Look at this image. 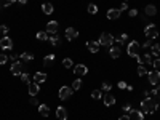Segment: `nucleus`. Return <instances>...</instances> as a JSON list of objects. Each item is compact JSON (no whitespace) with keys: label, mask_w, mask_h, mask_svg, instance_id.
<instances>
[{"label":"nucleus","mask_w":160,"mask_h":120,"mask_svg":"<svg viewBox=\"0 0 160 120\" xmlns=\"http://www.w3.org/2000/svg\"><path fill=\"white\" fill-rule=\"evenodd\" d=\"M123 10H130L128 5H127V2H123L122 5H120V11H123Z\"/></svg>","instance_id":"nucleus-45"},{"label":"nucleus","mask_w":160,"mask_h":120,"mask_svg":"<svg viewBox=\"0 0 160 120\" xmlns=\"http://www.w3.org/2000/svg\"><path fill=\"white\" fill-rule=\"evenodd\" d=\"M152 66L155 67V71H160V58L155 59V61H152Z\"/></svg>","instance_id":"nucleus-41"},{"label":"nucleus","mask_w":160,"mask_h":120,"mask_svg":"<svg viewBox=\"0 0 160 120\" xmlns=\"http://www.w3.org/2000/svg\"><path fill=\"white\" fill-rule=\"evenodd\" d=\"M37 40H42V42H45V40H48V32H42V31H40V32H37Z\"/></svg>","instance_id":"nucleus-28"},{"label":"nucleus","mask_w":160,"mask_h":120,"mask_svg":"<svg viewBox=\"0 0 160 120\" xmlns=\"http://www.w3.org/2000/svg\"><path fill=\"white\" fill-rule=\"evenodd\" d=\"M128 15H130V18H133V16H136V15H138V10L130 8V10H128Z\"/></svg>","instance_id":"nucleus-43"},{"label":"nucleus","mask_w":160,"mask_h":120,"mask_svg":"<svg viewBox=\"0 0 160 120\" xmlns=\"http://www.w3.org/2000/svg\"><path fill=\"white\" fill-rule=\"evenodd\" d=\"M42 10H43L45 15H51V13H53V5H51V3H43Z\"/></svg>","instance_id":"nucleus-25"},{"label":"nucleus","mask_w":160,"mask_h":120,"mask_svg":"<svg viewBox=\"0 0 160 120\" xmlns=\"http://www.w3.org/2000/svg\"><path fill=\"white\" fill-rule=\"evenodd\" d=\"M120 16H122V11H120L118 8H111L109 11H107V19L109 21H115L118 19Z\"/></svg>","instance_id":"nucleus-8"},{"label":"nucleus","mask_w":160,"mask_h":120,"mask_svg":"<svg viewBox=\"0 0 160 120\" xmlns=\"http://www.w3.org/2000/svg\"><path fill=\"white\" fill-rule=\"evenodd\" d=\"M82 80H80V78H75V80H74V82H72V90L74 91H77V90H80V88H82Z\"/></svg>","instance_id":"nucleus-27"},{"label":"nucleus","mask_w":160,"mask_h":120,"mask_svg":"<svg viewBox=\"0 0 160 120\" xmlns=\"http://www.w3.org/2000/svg\"><path fill=\"white\" fill-rule=\"evenodd\" d=\"M0 48L2 50H11L13 48V40L8 35H3V38H0Z\"/></svg>","instance_id":"nucleus-7"},{"label":"nucleus","mask_w":160,"mask_h":120,"mask_svg":"<svg viewBox=\"0 0 160 120\" xmlns=\"http://www.w3.org/2000/svg\"><path fill=\"white\" fill-rule=\"evenodd\" d=\"M8 32V26H0V35H5V34Z\"/></svg>","instance_id":"nucleus-40"},{"label":"nucleus","mask_w":160,"mask_h":120,"mask_svg":"<svg viewBox=\"0 0 160 120\" xmlns=\"http://www.w3.org/2000/svg\"><path fill=\"white\" fill-rule=\"evenodd\" d=\"M10 59H11V61L15 62V61H16V55H11V56H10Z\"/></svg>","instance_id":"nucleus-50"},{"label":"nucleus","mask_w":160,"mask_h":120,"mask_svg":"<svg viewBox=\"0 0 160 120\" xmlns=\"http://www.w3.org/2000/svg\"><path fill=\"white\" fill-rule=\"evenodd\" d=\"M10 71H11V74H13V75H21V74L24 72V67H22V62H21V61H15L13 64H11Z\"/></svg>","instance_id":"nucleus-6"},{"label":"nucleus","mask_w":160,"mask_h":120,"mask_svg":"<svg viewBox=\"0 0 160 120\" xmlns=\"http://www.w3.org/2000/svg\"><path fill=\"white\" fill-rule=\"evenodd\" d=\"M31 104H34V106H37V104H38V101L34 98V96H32V99H31Z\"/></svg>","instance_id":"nucleus-47"},{"label":"nucleus","mask_w":160,"mask_h":120,"mask_svg":"<svg viewBox=\"0 0 160 120\" xmlns=\"http://www.w3.org/2000/svg\"><path fill=\"white\" fill-rule=\"evenodd\" d=\"M43 82H47V74H43V72H35L34 74V83L42 85Z\"/></svg>","instance_id":"nucleus-13"},{"label":"nucleus","mask_w":160,"mask_h":120,"mask_svg":"<svg viewBox=\"0 0 160 120\" xmlns=\"http://www.w3.org/2000/svg\"><path fill=\"white\" fill-rule=\"evenodd\" d=\"M16 2H19L21 5H26V3H27V0H16Z\"/></svg>","instance_id":"nucleus-49"},{"label":"nucleus","mask_w":160,"mask_h":120,"mask_svg":"<svg viewBox=\"0 0 160 120\" xmlns=\"http://www.w3.org/2000/svg\"><path fill=\"white\" fill-rule=\"evenodd\" d=\"M38 112H40V115L48 117V114H50V107H48L47 104H38Z\"/></svg>","instance_id":"nucleus-19"},{"label":"nucleus","mask_w":160,"mask_h":120,"mask_svg":"<svg viewBox=\"0 0 160 120\" xmlns=\"http://www.w3.org/2000/svg\"><path fill=\"white\" fill-rule=\"evenodd\" d=\"M152 45H154V38H147L144 42V48H149V47H152Z\"/></svg>","instance_id":"nucleus-38"},{"label":"nucleus","mask_w":160,"mask_h":120,"mask_svg":"<svg viewBox=\"0 0 160 120\" xmlns=\"http://www.w3.org/2000/svg\"><path fill=\"white\" fill-rule=\"evenodd\" d=\"M99 47H101V45H99V42H96V40H88V42H87V48L91 51V53H98Z\"/></svg>","instance_id":"nucleus-11"},{"label":"nucleus","mask_w":160,"mask_h":120,"mask_svg":"<svg viewBox=\"0 0 160 120\" xmlns=\"http://www.w3.org/2000/svg\"><path fill=\"white\" fill-rule=\"evenodd\" d=\"M144 13L147 16H155L157 15V7L155 5H147V7L144 8Z\"/></svg>","instance_id":"nucleus-17"},{"label":"nucleus","mask_w":160,"mask_h":120,"mask_svg":"<svg viewBox=\"0 0 160 120\" xmlns=\"http://www.w3.org/2000/svg\"><path fill=\"white\" fill-rule=\"evenodd\" d=\"M139 50H141L139 42L131 40V42L128 43V47H127V53H128V56H131V58H136V56H139Z\"/></svg>","instance_id":"nucleus-2"},{"label":"nucleus","mask_w":160,"mask_h":120,"mask_svg":"<svg viewBox=\"0 0 160 120\" xmlns=\"http://www.w3.org/2000/svg\"><path fill=\"white\" fill-rule=\"evenodd\" d=\"M118 120H130V115H122Z\"/></svg>","instance_id":"nucleus-48"},{"label":"nucleus","mask_w":160,"mask_h":120,"mask_svg":"<svg viewBox=\"0 0 160 120\" xmlns=\"http://www.w3.org/2000/svg\"><path fill=\"white\" fill-rule=\"evenodd\" d=\"M120 48L118 47H111V51H109V55H111V58H114V59H117V58H120Z\"/></svg>","instance_id":"nucleus-21"},{"label":"nucleus","mask_w":160,"mask_h":120,"mask_svg":"<svg viewBox=\"0 0 160 120\" xmlns=\"http://www.w3.org/2000/svg\"><path fill=\"white\" fill-rule=\"evenodd\" d=\"M115 40H117L118 45H125V43H127V40H128V35H127V34H120Z\"/></svg>","instance_id":"nucleus-26"},{"label":"nucleus","mask_w":160,"mask_h":120,"mask_svg":"<svg viewBox=\"0 0 160 120\" xmlns=\"http://www.w3.org/2000/svg\"><path fill=\"white\" fill-rule=\"evenodd\" d=\"M58 29H59V24L56 21H48L47 22V32L51 34V35H53V34H58Z\"/></svg>","instance_id":"nucleus-10"},{"label":"nucleus","mask_w":160,"mask_h":120,"mask_svg":"<svg viewBox=\"0 0 160 120\" xmlns=\"http://www.w3.org/2000/svg\"><path fill=\"white\" fill-rule=\"evenodd\" d=\"M21 82H24V83H29V74H27L26 71L21 74Z\"/></svg>","instance_id":"nucleus-34"},{"label":"nucleus","mask_w":160,"mask_h":120,"mask_svg":"<svg viewBox=\"0 0 160 120\" xmlns=\"http://www.w3.org/2000/svg\"><path fill=\"white\" fill-rule=\"evenodd\" d=\"M130 118H133V120H144V112L131 109L130 111Z\"/></svg>","instance_id":"nucleus-15"},{"label":"nucleus","mask_w":160,"mask_h":120,"mask_svg":"<svg viewBox=\"0 0 160 120\" xmlns=\"http://www.w3.org/2000/svg\"><path fill=\"white\" fill-rule=\"evenodd\" d=\"M147 75H149V83L151 85H158V82H160V72L158 71L147 72Z\"/></svg>","instance_id":"nucleus-9"},{"label":"nucleus","mask_w":160,"mask_h":120,"mask_svg":"<svg viewBox=\"0 0 160 120\" xmlns=\"http://www.w3.org/2000/svg\"><path fill=\"white\" fill-rule=\"evenodd\" d=\"M146 74H147V71L144 69V66L139 64V66H138V75H141V77H142V75H146Z\"/></svg>","instance_id":"nucleus-35"},{"label":"nucleus","mask_w":160,"mask_h":120,"mask_svg":"<svg viewBox=\"0 0 160 120\" xmlns=\"http://www.w3.org/2000/svg\"><path fill=\"white\" fill-rule=\"evenodd\" d=\"M56 117H58L59 120H67V109L66 107L59 106L58 109H56Z\"/></svg>","instance_id":"nucleus-16"},{"label":"nucleus","mask_w":160,"mask_h":120,"mask_svg":"<svg viewBox=\"0 0 160 120\" xmlns=\"http://www.w3.org/2000/svg\"><path fill=\"white\" fill-rule=\"evenodd\" d=\"M72 93H74L72 87H61L59 91H58V96H59V99L66 101V99H69L71 96H72Z\"/></svg>","instance_id":"nucleus-5"},{"label":"nucleus","mask_w":160,"mask_h":120,"mask_svg":"<svg viewBox=\"0 0 160 120\" xmlns=\"http://www.w3.org/2000/svg\"><path fill=\"white\" fill-rule=\"evenodd\" d=\"M19 58H21L22 61L29 62V61H34V55H32V53H27V51H24V53H21V55H19Z\"/></svg>","instance_id":"nucleus-24"},{"label":"nucleus","mask_w":160,"mask_h":120,"mask_svg":"<svg viewBox=\"0 0 160 120\" xmlns=\"http://www.w3.org/2000/svg\"><path fill=\"white\" fill-rule=\"evenodd\" d=\"M142 62H147V64H152V56H151V55H144V56H142Z\"/></svg>","instance_id":"nucleus-37"},{"label":"nucleus","mask_w":160,"mask_h":120,"mask_svg":"<svg viewBox=\"0 0 160 120\" xmlns=\"http://www.w3.org/2000/svg\"><path fill=\"white\" fill-rule=\"evenodd\" d=\"M16 0H0V5L2 7H10V5H13Z\"/></svg>","instance_id":"nucleus-33"},{"label":"nucleus","mask_w":160,"mask_h":120,"mask_svg":"<svg viewBox=\"0 0 160 120\" xmlns=\"http://www.w3.org/2000/svg\"><path fill=\"white\" fill-rule=\"evenodd\" d=\"M114 40H115V37L111 35V34H107V32H102L101 35H99V45L101 47H112V43H114Z\"/></svg>","instance_id":"nucleus-3"},{"label":"nucleus","mask_w":160,"mask_h":120,"mask_svg":"<svg viewBox=\"0 0 160 120\" xmlns=\"http://www.w3.org/2000/svg\"><path fill=\"white\" fill-rule=\"evenodd\" d=\"M152 95H154V96H158V98H160V85H157V88L152 90Z\"/></svg>","instance_id":"nucleus-42"},{"label":"nucleus","mask_w":160,"mask_h":120,"mask_svg":"<svg viewBox=\"0 0 160 120\" xmlns=\"http://www.w3.org/2000/svg\"><path fill=\"white\" fill-rule=\"evenodd\" d=\"M38 91H40V88H38L37 83H29V95L31 96H35Z\"/></svg>","instance_id":"nucleus-22"},{"label":"nucleus","mask_w":160,"mask_h":120,"mask_svg":"<svg viewBox=\"0 0 160 120\" xmlns=\"http://www.w3.org/2000/svg\"><path fill=\"white\" fill-rule=\"evenodd\" d=\"M152 55H160V43H154L152 45Z\"/></svg>","instance_id":"nucleus-32"},{"label":"nucleus","mask_w":160,"mask_h":120,"mask_svg":"<svg viewBox=\"0 0 160 120\" xmlns=\"http://www.w3.org/2000/svg\"><path fill=\"white\" fill-rule=\"evenodd\" d=\"M91 98H93V99H101V98H102L101 90H95L93 93H91Z\"/></svg>","instance_id":"nucleus-31"},{"label":"nucleus","mask_w":160,"mask_h":120,"mask_svg":"<svg viewBox=\"0 0 160 120\" xmlns=\"http://www.w3.org/2000/svg\"><path fill=\"white\" fill-rule=\"evenodd\" d=\"M123 111H125V112H130V111H131V106L128 104V102H127V104H123Z\"/></svg>","instance_id":"nucleus-46"},{"label":"nucleus","mask_w":160,"mask_h":120,"mask_svg":"<svg viewBox=\"0 0 160 120\" xmlns=\"http://www.w3.org/2000/svg\"><path fill=\"white\" fill-rule=\"evenodd\" d=\"M48 40H50V43L53 45V47H58V45H61V38H59L58 34H53V35H50Z\"/></svg>","instance_id":"nucleus-18"},{"label":"nucleus","mask_w":160,"mask_h":120,"mask_svg":"<svg viewBox=\"0 0 160 120\" xmlns=\"http://www.w3.org/2000/svg\"><path fill=\"white\" fill-rule=\"evenodd\" d=\"M62 66H64L66 69H71V67L74 66V62H72L71 58H64V59H62Z\"/></svg>","instance_id":"nucleus-29"},{"label":"nucleus","mask_w":160,"mask_h":120,"mask_svg":"<svg viewBox=\"0 0 160 120\" xmlns=\"http://www.w3.org/2000/svg\"><path fill=\"white\" fill-rule=\"evenodd\" d=\"M144 35H147V38H155L158 35V29L155 24H147L144 27Z\"/></svg>","instance_id":"nucleus-4"},{"label":"nucleus","mask_w":160,"mask_h":120,"mask_svg":"<svg viewBox=\"0 0 160 120\" xmlns=\"http://www.w3.org/2000/svg\"><path fill=\"white\" fill-rule=\"evenodd\" d=\"M77 35H78L77 29H74V27H67V29H66V38L69 40V42L75 40V38H77Z\"/></svg>","instance_id":"nucleus-14"},{"label":"nucleus","mask_w":160,"mask_h":120,"mask_svg":"<svg viewBox=\"0 0 160 120\" xmlns=\"http://www.w3.org/2000/svg\"><path fill=\"white\" fill-rule=\"evenodd\" d=\"M7 61H8V56L2 53V55H0V66H2V64H5Z\"/></svg>","instance_id":"nucleus-39"},{"label":"nucleus","mask_w":160,"mask_h":120,"mask_svg":"<svg viewBox=\"0 0 160 120\" xmlns=\"http://www.w3.org/2000/svg\"><path fill=\"white\" fill-rule=\"evenodd\" d=\"M101 88L104 90V91H111V88H112V85L109 83V82H102V85H101Z\"/></svg>","instance_id":"nucleus-36"},{"label":"nucleus","mask_w":160,"mask_h":120,"mask_svg":"<svg viewBox=\"0 0 160 120\" xmlns=\"http://www.w3.org/2000/svg\"><path fill=\"white\" fill-rule=\"evenodd\" d=\"M118 88H120V90L127 88V82H123V80H122V82H118Z\"/></svg>","instance_id":"nucleus-44"},{"label":"nucleus","mask_w":160,"mask_h":120,"mask_svg":"<svg viewBox=\"0 0 160 120\" xmlns=\"http://www.w3.org/2000/svg\"><path fill=\"white\" fill-rule=\"evenodd\" d=\"M53 61H55V55H47V56L43 58V66L50 67L51 64H53Z\"/></svg>","instance_id":"nucleus-23"},{"label":"nucleus","mask_w":160,"mask_h":120,"mask_svg":"<svg viewBox=\"0 0 160 120\" xmlns=\"http://www.w3.org/2000/svg\"><path fill=\"white\" fill-rule=\"evenodd\" d=\"M74 74H77V75H85V74H88V67L85 66V64H77V66H74Z\"/></svg>","instance_id":"nucleus-12"},{"label":"nucleus","mask_w":160,"mask_h":120,"mask_svg":"<svg viewBox=\"0 0 160 120\" xmlns=\"http://www.w3.org/2000/svg\"><path fill=\"white\" fill-rule=\"evenodd\" d=\"M157 107H158V104L152 98H149V96H147L146 99L141 101V111L144 114H154L157 111Z\"/></svg>","instance_id":"nucleus-1"},{"label":"nucleus","mask_w":160,"mask_h":120,"mask_svg":"<svg viewBox=\"0 0 160 120\" xmlns=\"http://www.w3.org/2000/svg\"><path fill=\"white\" fill-rule=\"evenodd\" d=\"M102 99H104V104H106L107 107H111V106H114V104H115V98H114L112 95H106Z\"/></svg>","instance_id":"nucleus-20"},{"label":"nucleus","mask_w":160,"mask_h":120,"mask_svg":"<svg viewBox=\"0 0 160 120\" xmlns=\"http://www.w3.org/2000/svg\"><path fill=\"white\" fill-rule=\"evenodd\" d=\"M88 13L90 15H96V13H98V7H96L95 3H90L88 5Z\"/></svg>","instance_id":"nucleus-30"}]
</instances>
